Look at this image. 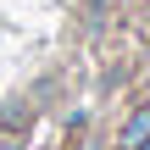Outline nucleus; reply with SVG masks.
Segmentation results:
<instances>
[{
	"instance_id": "obj_2",
	"label": "nucleus",
	"mask_w": 150,
	"mask_h": 150,
	"mask_svg": "<svg viewBox=\"0 0 150 150\" xmlns=\"http://www.w3.org/2000/svg\"><path fill=\"white\" fill-rule=\"evenodd\" d=\"M145 6H150V0H145Z\"/></svg>"
},
{
	"instance_id": "obj_1",
	"label": "nucleus",
	"mask_w": 150,
	"mask_h": 150,
	"mask_svg": "<svg viewBox=\"0 0 150 150\" xmlns=\"http://www.w3.org/2000/svg\"><path fill=\"white\" fill-rule=\"evenodd\" d=\"M117 150H150V106H134L117 128Z\"/></svg>"
}]
</instances>
